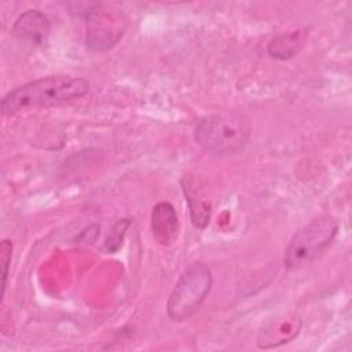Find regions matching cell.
Listing matches in <instances>:
<instances>
[{
	"label": "cell",
	"mask_w": 352,
	"mask_h": 352,
	"mask_svg": "<svg viewBox=\"0 0 352 352\" xmlns=\"http://www.w3.org/2000/svg\"><path fill=\"white\" fill-rule=\"evenodd\" d=\"M186 199L188 201L190 205V214H191V221L194 223L195 227L198 228H205L206 224L209 223L210 219V206L202 201V199H194L190 194L186 192Z\"/></svg>",
	"instance_id": "8fae6325"
},
{
	"label": "cell",
	"mask_w": 352,
	"mask_h": 352,
	"mask_svg": "<svg viewBox=\"0 0 352 352\" xmlns=\"http://www.w3.org/2000/svg\"><path fill=\"white\" fill-rule=\"evenodd\" d=\"M338 228V220L330 214L312 219L308 224L301 227L286 245L283 257L285 267L287 270H298L315 261L331 245Z\"/></svg>",
	"instance_id": "3957f363"
},
{
	"label": "cell",
	"mask_w": 352,
	"mask_h": 352,
	"mask_svg": "<svg viewBox=\"0 0 352 352\" xmlns=\"http://www.w3.org/2000/svg\"><path fill=\"white\" fill-rule=\"evenodd\" d=\"M151 234L161 246H170L179 235L177 213L170 202L161 201L151 210Z\"/></svg>",
	"instance_id": "52a82bcc"
},
{
	"label": "cell",
	"mask_w": 352,
	"mask_h": 352,
	"mask_svg": "<svg viewBox=\"0 0 352 352\" xmlns=\"http://www.w3.org/2000/svg\"><path fill=\"white\" fill-rule=\"evenodd\" d=\"M274 329H276V331L270 329L264 333V336H260L258 338L260 348H271V346H278L280 344L289 342L292 338H294L298 334L300 323H297V320L280 322Z\"/></svg>",
	"instance_id": "9c48e42d"
},
{
	"label": "cell",
	"mask_w": 352,
	"mask_h": 352,
	"mask_svg": "<svg viewBox=\"0 0 352 352\" xmlns=\"http://www.w3.org/2000/svg\"><path fill=\"white\" fill-rule=\"evenodd\" d=\"M11 257H12V243L8 239H4L0 245V263H1V297L6 293V286H7V278H8V271H10V264H11Z\"/></svg>",
	"instance_id": "7c38bea8"
},
{
	"label": "cell",
	"mask_w": 352,
	"mask_h": 352,
	"mask_svg": "<svg viewBox=\"0 0 352 352\" xmlns=\"http://www.w3.org/2000/svg\"><path fill=\"white\" fill-rule=\"evenodd\" d=\"M91 84L87 78L73 76H47L29 81L1 99L3 116L11 117L29 109L52 107L85 96Z\"/></svg>",
	"instance_id": "6da1fadb"
},
{
	"label": "cell",
	"mask_w": 352,
	"mask_h": 352,
	"mask_svg": "<svg viewBox=\"0 0 352 352\" xmlns=\"http://www.w3.org/2000/svg\"><path fill=\"white\" fill-rule=\"evenodd\" d=\"M212 287V272L204 263L190 264L179 276L173 286L168 302L166 314L175 322L190 319L202 305Z\"/></svg>",
	"instance_id": "277c9868"
},
{
	"label": "cell",
	"mask_w": 352,
	"mask_h": 352,
	"mask_svg": "<svg viewBox=\"0 0 352 352\" xmlns=\"http://www.w3.org/2000/svg\"><path fill=\"white\" fill-rule=\"evenodd\" d=\"M129 226H131L129 219H120L113 224V227L110 228V231L104 239V245H103V249L107 253L118 252V249L122 246V241H124L125 232Z\"/></svg>",
	"instance_id": "30bf717a"
},
{
	"label": "cell",
	"mask_w": 352,
	"mask_h": 352,
	"mask_svg": "<svg viewBox=\"0 0 352 352\" xmlns=\"http://www.w3.org/2000/svg\"><path fill=\"white\" fill-rule=\"evenodd\" d=\"M51 25L47 15L38 10L22 12L12 25V34L33 45H44L48 41Z\"/></svg>",
	"instance_id": "8992f818"
},
{
	"label": "cell",
	"mask_w": 352,
	"mask_h": 352,
	"mask_svg": "<svg viewBox=\"0 0 352 352\" xmlns=\"http://www.w3.org/2000/svg\"><path fill=\"white\" fill-rule=\"evenodd\" d=\"M126 21L121 10L94 4L87 14V47L92 52L111 50L124 36Z\"/></svg>",
	"instance_id": "5b68a950"
},
{
	"label": "cell",
	"mask_w": 352,
	"mask_h": 352,
	"mask_svg": "<svg viewBox=\"0 0 352 352\" xmlns=\"http://www.w3.org/2000/svg\"><path fill=\"white\" fill-rule=\"evenodd\" d=\"M305 36L307 34L302 30H294L290 33L279 34L270 41L267 51L270 56L275 59H280V60L290 59L296 54H298V51L304 45Z\"/></svg>",
	"instance_id": "ba28073f"
},
{
	"label": "cell",
	"mask_w": 352,
	"mask_h": 352,
	"mask_svg": "<svg viewBox=\"0 0 352 352\" xmlns=\"http://www.w3.org/2000/svg\"><path fill=\"white\" fill-rule=\"evenodd\" d=\"M252 135L249 118L241 111H223L202 118L194 131L197 144L217 157L241 153Z\"/></svg>",
	"instance_id": "7a4b0ae2"
}]
</instances>
